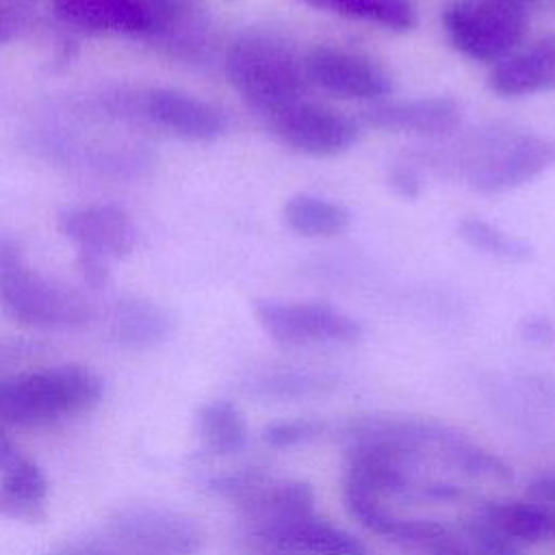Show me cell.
<instances>
[{"label":"cell","mask_w":555,"mask_h":555,"mask_svg":"<svg viewBox=\"0 0 555 555\" xmlns=\"http://www.w3.org/2000/svg\"><path fill=\"white\" fill-rule=\"evenodd\" d=\"M102 379L87 366L61 364L0 379V421L22 427L52 425L89 412Z\"/></svg>","instance_id":"2"},{"label":"cell","mask_w":555,"mask_h":555,"mask_svg":"<svg viewBox=\"0 0 555 555\" xmlns=\"http://www.w3.org/2000/svg\"><path fill=\"white\" fill-rule=\"evenodd\" d=\"M173 323L165 308L150 299L128 297L115 306L113 334L128 347H152L165 340Z\"/></svg>","instance_id":"16"},{"label":"cell","mask_w":555,"mask_h":555,"mask_svg":"<svg viewBox=\"0 0 555 555\" xmlns=\"http://www.w3.org/2000/svg\"><path fill=\"white\" fill-rule=\"evenodd\" d=\"M249 555H295V553H284V551H273V548H264V546H254L249 548Z\"/></svg>","instance_id":"35"},{"label":"cell","mask_w":555,"mask_h":555,"mask_svg":"<svg viewBox=\"0 0 555 555\" xmlns=\"http://www.w3.org/2000/svg\"><path fill=\"white\" fill-rule=\"evenodd\" d=\"M0 486L30 501H46L48 481L41 468L26 455H22L13 466L0 473Z\"/></svg>","instance_id":"24"},{"label":"cell","mask_w":555,"mask_h":555,"mask_svg":"<svg viewBox=\"0 0 555 555\" xmlns=\"http://www.w3.org/2000/svg\"><path fill=\"white\" fill-rule=\"evenodd\" d=\"M15 35V22L13 17L0 9V43L9 41Z\"/></svg>","instance_id":"33"},{"label":"cell","mask_w":555,"mask_h":555,"mask_svg":"<svg viewBox=\"0 0 555 555\" xmlns=\"http://www.w3.org/2000/svg\"><path fill=\"white\" fill-rule=\"evenodd\" d=\"M479 516L516 544L542 542L555 533V512L531 499L488 501Z\"/></svg>","instance_id":"14"},{"label":"cell","mask_w":555,"mask_h":555,"mask_svg":"<svg viewBox=\"0 0 555 555\" xmlns=\"http://www.w3.org/2000/svg\"><path fill=\"white\" fill-rule=\"evenodd\" d=\"M76 262H78V269H80L85 282L91 284L93 288H100L108 282L111 271H108V260L106 258L89 254V251H78Z\"/></svg>","instance_id":"28"},{"label":"cell","mask_w":555,"mask_h":555,"mask_svg":"<svg viewBox=\"0 0 555 555\" xmlns=\"http://www.w3.org/2000/svg\"><path fill=\"white\" fill-rule=\"evenodd\" d=\"M304 67L310 85L345 100L377 102L392 91V78L382 65L349 50L317 46L304 56Z\"/></svg>","instance_id":"9"},{"label":"cell","mask_w":555,"mask_h":555,"mask_svg":"<svg viewBox=\"0 0 555 555\" xmlns=\"http://www.w3.org/2000/svg\"><path fill=\"white\" fill-rule=\"evenodd\" d=\"M267 126L280 143L308 156L343 154L358 139L356 119L306 98L267 117Z\"/></svg>","instance_id":"8"},{"label":"cell","mask_w":555,"mask_h":555,"mask_svg":"<svg viewBox=\"0 0 555 555\" xmlns=\"http://www.w3.org/2000/svg\"><path fill=\"white\" fill-rule=\"evenodd\" d=\"M325 431V423L314 416H295L273 421L262 429V440L271 449H291L319 438Z\"/></svg>","instance_id":"23"},{"label":"cell","mask_w":555,"mask_h":555,"mask_svg":"<svg viewBox=\"0 0 555 555\" xmlns=\"http://www.w3.org/2000/svg\"><path fill=\"white\" fill-rule=\"evenodd\" d=\"M249 542L295 555H369V548L343 527L314 512L288 520L251 525Z\"/></svg>","instance_id":"10"},{"label":"cell","mask_w":555,"mask_h":555,"mask_svg":"<svg viewBox=\"0 0 555 555\" xmlns=\"http://www.w3.org/2000/svg\"><path fill=\"white\" fill-rule=\"evenodd\" d=\"M143 108L154 124L189 141H212L223 132L221 113L180 89H152Z\"/></svg>","instance_id":"13"},{"label":"cell","mask_w":555,"mask_h":555,"mask_svg":"<svg viewBox=\"0 0 555 555\" xmlns=\"http://www.w3.org/2000/svg\"><path fill=\"white\" fill-rule=\"evenodd\" d=\"M50 555H100L93 546H89L87 542H80L76 546H67L63 551H56V553H50Z\"/></svg>","instance_id":"34"},{"label":"cell","mask_w":555,"mask_h":555,"mask_svg":"<svg viewBox=\"0 0 555 555\" xmlns=\"http://www.w3.org/2000/svg\"><path fill=\"white\" fill-rule=\"evenodd\" d=\"M533 93L555 91V35H546L522 52Z\"/></svg>","instance_id":"25"},{"label":"cell","mask_w":555,"mask_h":555,"mask_svg":"<svg viewBox=\"0 0 555 555\" xmlns=\"http://www.w3.org/2000/svg\"><path fill=\"white\" fill-rule=\"evenodd\" d=\"M24 453L15 447V442L0 431V473H4L9 466H13Z\"/></svg>","instance_id":"31"},{"label":"cell","mask_w":555,"mask_h":555,"mask_svg":"<svg viewBox=\"0 0 555 555\" xmlns=\"http://www.w3.org/2000/svg\"><path fill=\"white\" fill-rule=\"evenodd\" d=\"M0 516L26 520V522H41L46 518V507L41 501L24 499L0 486Z\"/></svg>","instance_id":"27"},{"label":"cell","mask_w":555,"mask_h":555,"mask_svg":"<svg viewBox=\"0 0 555 555\" xmlns=\"http://www.w3.org/2000/svg\"><path fill=\"white\" fill-rule=\"evenodd\" d=\"M197 436L210 455H232L247 442L243 412L228 399L206 401L197 410Z\"/></svg>","instance_id":"17"},{"label":"cell","mask_w":555,"mask_h":555,"mask_svg":"<svg viewBox=\"0 0 555 555\" xmlns=\"http://www.w3.org/2000/svg\"><path fill=\"white\" fill-rule=\"evenodd\" d=\"M262 384V392L273 397H306L312 392H321L330 382L310 373H278L267 377Z\"/></svg>","instance_id":"26"},{"label":"cell","mask_w":555,"mask_h":555,"mask_svg":"<svg viewBox=\"0 0 555 555\" xmlns=\"http://www.w3.org/2000/svg\"><path fill=\"white\" fill-rule=\"evenodd\" d=\"M501 2H505V4H512V7H518V9H527L531 2H535V0H501Z\"/></svg>","instance_id":"36"},{"label":"cell","mask_w":555,"mask_h":555,"mask_svg":"<svg viewBox=\"0 0 555 555\" xmlns=\"http://www.w3.org/2000/svg\"><path fill=\"white\" fill-rule=\"evenodd\" d=\"M0 308L13 321L35 327H78L91 317L89 301L33 271L9 234H0Z\"/></svg>","instance_id":"3"},{"label":"cell","mask_w":555,"mask_h":555,"mask_svg":"<svg viewBox=\"0 0 555 555\" xmlns=\"http://www.w3.org/2000/svg\"><path fill=\"white\" fill-rule=\"evenodd\" d=\"M431 555H475L457 535V531H453L451 540L444 542L440 548H436Z\"/></svg>","instance_id":"32"},{"label":"cell","mask_w":555,"mask_h":555,"mask_svg":"<svg viewBox=\"0 0 555 555\" xmlns=\"http://www.w3.org/2000/svg\"><path fill=\"white\" fill-rule=\"evenodd\" d=\"M457 234L473 249L507 262H525L533 256V249L529 243L477 217L462 219L457 223Z\"/></svg>","instance_id":"21"},{"label":"cell","mask_w":555,"mask_h":555,"mask_svg":"<svg viewBox=\"0 0 555 555\" xmlns=\"http://www.w3.org/2000/svg\"><path fill=\"white\" fill-rule=\"evenodd\" d=\"M284 223L301 236H336L351 223V212L332 199L317 195H293L282 208Z\"/></svg>","instance_id":"18"},{"label":"cell","mask_w":555,"mask_h":555,"mask_svg":"<svg viewBox=\"0 0 555 555\" xmlns=\"http://www.w3.org/2000/svg\"><path fill=\"white\" fill-rule=\"evenodd\" d=\"M87 544L100 555H197L202 529L169 509L130 507L108 518Z\"/></svg>","instance_id":"4"},{"label":"cell","mask_w":555,"mask_h":555,"mask_svg":"<svg viewBox=\"0 0 555 555\" xmlns=\"http://www.w3.org/2000/svg\"><path fill=\"white\" fill-rule=\"evenodd\" d=\"M238 509L249 527L288 520L314 512V492L304 481H278L269 477L238 503Z\"/></svg>","instance_id":"15"},{"label":"cell","mask_w":555,"mask_h":555,"mask_svg":"<svg viewBox=\"0 0 555 555\" xmlns=\"http://www.w3.org/2000/svg\"><path fill=\"white\" fill-rule=\"evenodd\" d=\"M312 9L336 13L351 20L375 22L395 33H408L416 26L418 15L410 0H299Z\"/></svg>","instance_id":"20"},{"label":"cell","mask_w":555,"mask_h":555,"mask_svg":"<svg viewBox=\"0 0 555 555\" xmlns=\"http://www.w3.org/2000/svg\"><path fill=\"white\" fill-rule=\"evenodd\" d=\"M451 46L481 63H499L514 54L527 30L525 9L501 0H453L442 13Z\"/></svg>","instance_id":"5"},{"label":"cell","mask_w":555,"mask_h":555,"mask_svg":"<svg viewBox=\"0 0 555 555\" xmlns=\"http://www.w3.org/2000/svg\"><path fill=\"white\" fill-rule=\"evenodd\" d=\"M54 11L82 30L132 35V0H54Z\"/></svg>","instance_id":"19"},{"label":"cell","mask_w":555,"mask_h":555,"mask_svg":"<svg viewBox=\"0 0 555 555\" xmlns=\"http://www.w3.org/2000/svg\"><path fill=\"white\" fill-rule=\"evenodd\" d=\"M457 535L475 555H522L520 544L499 533L481 516L464 518L457 527Z\"/></svg>","instance_id":"22"},{"label":"cell","mask_w":555,"mask_h":555,"mask_svg":"<svg viewBox=\"0 0 555 555\" xmlns=\"http://www.w3.org/2000/svg\"><path fill=\"white\" fill-rule=\"evenodd\" d=\"M362 124L421 137L444 134L460 121V104L447 95H429L414 100H377L360 111Z\"/></svg>","instance_id":"12"},{"label":"cell","mask_w":555,"mask_h":555,"mask_svg":"<svg viewBox=\"0 0 555 555\" xmlns=\"http://www.w3.org/2000/svg\"><path fill=\"white\" fill-rule=\"evenodd\" d=\"M254 314L275 343L288 347L353 343L360 336L358 321L330 304L258 299Z\"/></svg>","instance_id":"6"},{"label":"cell","mask_w":555,"mask_h":555,"mask_svg":"<svg viewBox=\"0 0 555 555\" xmlns=\"http://www.w3.org/2000/svg\"><path fill=\"white\" fill-rule=\"evenodd\" d=\"M527 499L555 512V473L540 475L527 486Z\"/></svg>","instance_id":"30"},{"label":"cell","mask_w":555,"mask_h":555,"mask_svg":"<svg viewBox=\"0 0 555 555\" xmlns=\"http://www.w3.org/2000/svg\"><path fill=\"white\" fill-rule=\"evenodd\" d=\"M555 163V143L535 132H518L492 143L468 165V184L479 193L518 189Z\"/></svg>","instance_id":"7"},{"label":"cell","mask_w":555,"mask_h":555,"mask_svg":"<svg viewBox=\"0 0 555 555\" xmlns=\"http://www.w3.org/2000/svg\"><path fill=\"white\" fill-rule=\"evenodd\" d=\"M59 230L78 251L111 260L126 258L137 245V228L130 215L115 204H89L59 215Z\"/></svg>","instance_id":"11"},{"label":"cell","mask_w":555,"mask_h":555,"mask_svg":"<svg viewBox=\"0 0 555 555\" xmlns=\"http://www.w3.org/2000/svg\"><path fill=\"white\" fill-rule=\"evenodd\" d=\"M225 76L241 100L264 119L304 100L310 87L304 56L267 33H247L225 54Z\"/></svg>","instance_id":"1"},{"label":"cell","mask_w":555,"mask_h":555,"mask_svg":"<svg viewBox=\"0 0 555 555\" xmlns=\"http://www.w3.org/2000/svg\"><path fill=\"white\" fill-rule=\"evenodd\" d=\"M390 186L395 189L397 195L405 197V199H414L418 197L421 193V178L418 173L408 167V165H397L392 171H390V178H388Z\"/></svg>","instance_id":"29"}]
</instances>
